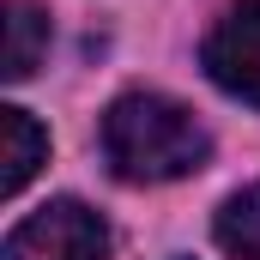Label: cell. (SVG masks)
Listing matches in <instances>:
<instances>
[{
  "mask_svg": "<svg viewBox=\"0 0 260 260\" xmlns=\"http://www.w3.org/2000/svg\"><path fill=\"white\" fill-rule=\"evenodd\" d=\"M206 157H212V133L200 127L188 103L164 91H127L103 109V164L133 188L182 182L206 170Z\"/></svg>",
  "mask_w": 260,
  "mask_h": 260,
  "instance_id": "cell-1",
  "label": "cell"
},
{
  "mask_svg": "<svg viewBox=\"0 0 260 260\" xmlns=\"http://www.w3.org/2000/svg\"><path fill=\"white\" fill-rule=\"evenodd\" d=\"M0 260H109V230L85 200H49L6 236Z\"/></svg>",
  "mask_w": 260,
  "mask_h": 260,
  "instance_id": "cell-2",
  "label": "cell"
},
{
  "mask_svg": "<svg viewBox=\"0 0 260 260\" xmlns=\"http://www.w3.org/2000/svg\"><path fill=\"white\" fill-rule=\"evenodd\" d=\"M200 61H206V79H212L224 97L260 109V0H236V6L206 30Z\"/></svg>",
  "mask_w": 260,
  "mask_h": 260,
  "instance_id": "cell-3",
  "label": "cell"
},
{
  "mask_svg": "<svg viewBox=\"0 0 260 260\" xmlns=\"http://www.w3.org/2000/svg\"><path fill=\"white\" fill-rule=\"evenodd\" d=\"M0 24H6L0 73L18 85V79H30L43 67V55H49V12H43V0H0Z\"/></svg>",
  "mask_w": 260,
  "mask_h": 260,
  "instance_id": "cell-4",
  "label": "cell"
},
{
  "mask_svg": "<svg viewBox=\"0 0 260 260\" xmlns=\"http://www.w3.org/2000/svg\"><path fill=\"white\" fill-rule=\"evenodd\" d=\"M43 157H49V133L37 127L18 103H6L0 109V194H24V182L43 170Z\"/></svg>",
  "mask_w": 260,
  "mask_h": 260,
  "instance_id": "cell-5",
  "label": "cell"
},
{
  "mask_svg": "<svg viewBox=\"0 0 260 260\" xmlns=\"http://www.w3.org/2000/svg\"><path fill=\"white\" fill-rule=\"evenodd\" d=\"M212 236H218V248H224V254L260 260V182H254V188H236V194L218 206Z\"/></svg>",
  "mask_w": 260,
  "mask_h": 260,
  "instance_id": "cell-6",
  "label": "cell"
}]
</instances>
